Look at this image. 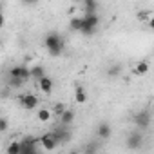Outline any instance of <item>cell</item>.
<instances>
[{"mask_svg": "<svg viewBox=\"0 0 154 154\" xmlns=\"http://www.w3.org/2000/svg\"><path fill=\"white\" fill-rule=\"evenodd\" d=\"M44 45L47 49V53L51 56H60L63 53V47H65V42H63V36L58 35V33H47L45 40H44Z\"/></svg>", "mask_w": 154, "mask_h": 154, "instance_id": "6da1fadb", "label": "cell"}, {"mask_svg": "<svg viewBox=\"0 0 154 154\" xmlns=\"http://www.w3.org/2000/svg\"><path fill=\"white\" fill-rule=\"evenodd\" d=\"M141 143H143V134H141V132L132 131V132L127 134V140H125L127 149H131V150H138V149L141 147Z\"/></svg>", "mask_w": 154, "mask_h": 154, "instance_id": "7a4b0ae2", "label": "cell"}, {"mask_svg": "<svg viewBox=\"0 0 154 154\" xmlns=\"http://www.w3.org/2000/svg\"><path fill=\"white\" fill-rule=\"evenodd\" d=\"M98 22H100L98 15H84V29H82V33L84 35H93Z\"/></svg>", "mask_w": 154, "mask_h": 154, "instance_id": "3957f363", "label": "cell"}, {"mask_svg": "<svg viewBox=\"0 0 154 154\" xmlns=\"http://www.w3.org/2000/svg\"><path fill=\"white\" fill-rule=\"evenodd\" d=\"M40 143V140H36V138H26L24 141H22V152L20 154H38V145Z\"/></svg>", "mask_w": 154, "mask_h": 154, "instance_id": "277c9868", "label": "cell"}, {"mask_svg": "<svg viewBox=\"0 0 154 154\" xmlns=\"http://www.w3.org/2000/svg\"><path fill=\"white\" fill-rule=\"evenodd\" d=\"M9 74H11V78H18V80L26 82L27 78H31V69L26 67V65H15Z\"/></svg>", "mask_w": 154, "mask_h": 154, "instance_id": "5b68a950", "label": "cell"}, {"mask_svg": "<svg viewBox=\"0 0 154 154\" xmlns=\"http://www.w3.org/2000/svg\"><path fill=\"white\" fill-rule=\"evenodd\" d=\"M134 123L138 125V129H149L150 125V114L147 111H140L134 114Z\"/></svg>", "mask_w": 154, "mask_h": 154, "instance_id": "8992f818", "label": "cell"}, {"mask_svg": "<svg viewBox=\"0 0 154 154\" xmlns=\"http://www.w3.org/2000/svg\"><path fill=\"white\" fill-rule=\"evenodd\" d=\"M51 134H53V138L56 140L58 145H60V143H65V141L71 140V132H69L65 127H56V129L51 131Z\"/></svg>", "mask_w": 154, "mask_h": 154, "instance_id": "52a82bcc", "label": "cell"}, {"mask_svg": "<svg viewBox=\"0 0 154 154\" xmlns=\"http://www.w3.org/2000/svg\"><path fill=\"white\" fill-rule=\"evenodd\" d=\"M18 100H20L22 107H24V109H29V111L38 105V98H36L35 94H24V96H20Z\"/></svg>", "mask_w": 154, "mask_h": 154, "instance_id": "ba28073f", "label": "cell"}, {"mask_svg": "<svg viewBox=\"0 0 154 154\" xmlns=\"http://www.w3.org/2000/svg\"><path fill=\"white\" fill-rule=\"evenodd\" d=\"M40 145H42L45 150H53L58 143H56V140L53 138V134H51V132H47V134H44V136L40 138Z\"/></svg>", "mask_w": 154, "mask_h": 154, "instance_id": "9c48e42d", "label": "cell"}, {"mask_svg": "<svg viewBox=\"0 0 154 154\" xmlns=\"http://www.w3.org/2000/svg\"><path fill=\"white\" fill-rule=\"evenodd\" d=\"M111 134H112L111 125H109L107 122H102V123L98 125V138H100V140H107V138H111Z\"/></svg>", "mask_w": 154, "mask_h": 154, "instance_id": "30bf717a", "label": "cell"}, {"mask_svg": "<svg viewBox=\"0 0 154 154\" xmlns=\"http://www.w3.org/2000/svg\"><path fill=\"white\" fill-rule=\"evenodd\" d=\"M38 85H40V91L44 94H51V91H53V80L49 78V76H44V78L38 82Z\"/></svg>", "mask_w": 154, "mask_h": 154, "instance_id": "8fae6325", "label": "cell"}, {"mask_svg": "<svg viewBox=\"0 0 154 154\" xmlns=\"http://www.w3.org/2000/svg\"><path fill=\"white\" fill-rule=\"evenodd\" d=\"M69 27H71L72 31L82 33V29H84V17H72L71 22H69Z\"/></svg>", "mask_w": 154, "mask_h": 154, "instance_id": "7c38bea8", "label": "cell"}, {"mask_svg": "<svg viewBox=\"0 0 154 154\" xmlns=\"http://www.w3.org/2000/svg\"><path fill=\"white\" fill-rule=\"evenodd\" d=\"M74 102H76V103H85V102H87V93H85L84 87H80V85L74 89Z\"/></svg>", "mask_w": 154, "mask_h": 154, "instance_id": "4fadbf2b", "label": "cell"}, {"mask_svg": "<svg viewBox=\"0 0 154 154\" xmlns=\"http://www.w3.org/2000/svg\"><path fill=\"white\" fill-rule=\"evenodd\" d=\"M96 9H98V4L94 2V0H85V2H84L85 15H96Z\"/></svg>", "mask_w": 154, "mask_h": 154, "instance_id": "5bb4252c", "label": "cell"}, {"mask_svg": "<svg viewBox=\"0 0 154 154\" xmlns=\"http://www.w3.org/2000/svg\"><path fill=\"white\" fill-rule=\"evenodd\" d=\"M45 76V69L42 67V65H35V67H31V78H36L38 82Z\"/></svg>", "mask_w": 154, "mask_h": 154, "instance_id": "9a60e30c", "label": "cell"}, {"mask_svg": "<svg viewBox=\"0 0 154 154\" xmlns=\"http://www.w3.org/2000/svg\"><path fill=\"white\" fill-rule=\"evenodd\" d=\"M60 122H62V125L63 127H67V125H71L72 122H74V111H65L63 112V116H60Z\"/></svg>", "mask_w": 154, "mask_h": 154, "instance_id": "2e32d148", "label": "cell"}, {"mask_svg": "<svg viewBox=\"0 0 154 154\" xmlns=\"http://www.w3.org/2000/svg\"><path fill=\"white\" fill-rule=\"evenodd\" d=\"M98 149H100L98 141H89L84 145V154H98Z\"/></svg>", "mask_w": 154, "mask_h": 154, "instance_id": "e0dca14e", "label": "cell"}, {"mask_svg": "<svg viewBox=\"0 0 154 154\" xmlns=\"http://www.w3.org/2000/svg\"><path fill=\"white\" fill-rule=\"evenodd\" d=\"M134 72H136L138 76H143V74H147V72H149V63H147L145 60L138 62V63H136V67H134Z\"/></svg>", "mask_w": 154, "mask_h": 154, "instance_id": "ac0fdd59", "label": "cell"}, {"mask_svg": "<svg viewBox=\"0 0 154 154\" xmlns=\"http://www.w3.org/2000/svg\"><path fill=\"white\" fill-rule=\"evenodd\" d=\"M22 152V141H13L8 147V154H20Z\"/></svg>", "mask_w": 154, "mask_h": 154, "instance_id": "d6986e66", "label": "cell"}, {"mask_svg": "<svg viewBox=\"0 0 154 154\" xmlns=\"http://www.w3.org/2000/svg\"><path fill=\"white\" fill-rule=\"evenodd\" d=\"M36 116H38L40 122H49V120H51V111H47V109H40Z\"/></svg>", "mask_w": 154, "mask_h": 154, "instance_id": "ffe728a7", "label": "cell"}, {"mask_svg": "<svg viewBox=\"0 0 154 154\" xmlns=\"http://www.w3.org/2000/svg\"><path fill=\"white\" fill-rule=\"evenodd\" d=\"M120 72H122V67H120V65H112V67H109V71H107L109 76H118Z\"/></svg>", "mask_w": 154, "mask_h": 154, "instance_id": "44dd1931", "label": "cell"}, {"mask_svg": "<svg viewBox=\"0 0 154 154\" xmlns=\"http://www.w3.org/2000/svg\"><path fill=\"white\" fill-rule=\"evenodd\" d=\"M65 111H67V109H65L63 103H56V105H54V114H56V116H63Z\"/></svg>", "mask_w": 154, "mask_h": 154, "instance_id": "7402d4cb", "label": "cell"}, {"mask_svg": "<svg viewBox=\"0 0 154 154\" xmlns=\"http://www.w3.org/2000/svg\"><path fill=\"white\" fill-rule=\"evenodd\" d=\"M9 84H11V85H15V87H20V85L24 84V80H18V78H11V80H9Z\"/></svg>", "mask_w": 154, "mask_h": 154, "instance_id": "603a6c76", "label": "cell"}, {"mask_svg": "<svg viewBox=\"0 0 154 154\" xmlns=\"http://www.w3.org/2000/svg\"><path fill=\"white\" fill-rule=\"evenodd\" d=\"M0 131H8V120L6 118L0 120Z\"/></svg>", "mask_w": 154, "mask_h": 154, "instance_id": "cb8c5ba5", "label": "cell"}, {"mask_svg": "<svg viewBox=\"0 0 154 154\" xmlns=\"http://www.w3.org/2000/svg\"><path fill=\"white\" fill-rule=\"evenodd\" d=\"M138 18H140V20H149V13H147V11H140V13H138Z\"/></svg>", "mask_w": 154, "mask_h": 154, "instance_id": "d4e9b609", "label": "cell"}, {"mask_svg": "<svg viewBox=\"0 0 154 154\" xmlns=\"http://www.w3.org/2000/svg\"><path fill=\"white\" fill-rule=\"evenodd\" d=\"M149 27H150V29H154V17L149 20Z\"/></svg>", "mask_w": 154, "mask_h": 154, "instance_id": "484cf974", "label": "cell"}, {"mask_svg": "<svg viewBox=\"0 0 154 154\" xmlns=\"http://www.w3.org/2000/svg\"><path fill=\"white\" fill-rule=\"evenodd\" d=\"M69 154H80V152H78V150H71Z\"/></svg>", "mask_w": 154, "mask_h": 154, "instance_id": "4316f807", "label": "cell"}]
</instances>
